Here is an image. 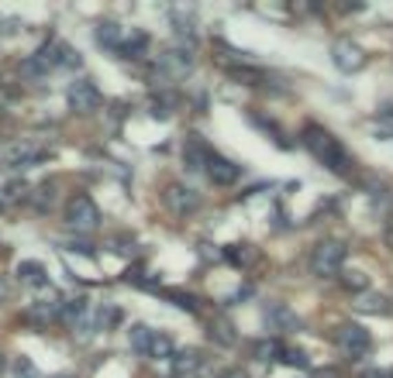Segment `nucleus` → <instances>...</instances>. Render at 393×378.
<instances>
[{
	"label": "nucleus",
	"mask_w": 393,
	"mask_h": 378,
	"mask_svg": "<svg viewBox=\"0 0 393 378\" xmlns=\"http://www.w3.org/2000/svg\"><path fill=\"white\" fill-rule=\"evenodd\" d=\"M83 66V56L76 52V49H69L66 42H59V38H49L32 59H25V73L28 76H45V73H52V69H80Z\"/></svg>",
	"instance_id": "nucleus-1"
},
{
	"label": "nucleus",
	"mask_w": 393,
	"mask_h": 378,
	"mask_svg": "<svg viewBox=\"0 0 393 378\" xmlns=\"http://www.w3.org/2000/svg\"><path fill=\"white\" fill-rule=\"evenodd\" d=\"M304 145H307V152L321 162V165H328L331 172H338V176H345L348 169H352V158H348V152L338 145V138L335 134H328L324 128H317V124H307L304 128Z\"/></svg>",
	"instance_id": "nucleus-2"
},
{
	"label": "nucleus",
	"mask_w": 393,
	"mask_h": 378,
	"mask_svg": "<svg viewBox=\"0 0 393 378\" xmlns=\"http://www.w3.org/2000/svg\"><path fill=\"white\" fill-rule=\"evenodd\" d=\"M345 255H348V248H345L341 241H321V244L311 251V272L321 275V279H331V275L341 272Z\"/></svg>",
	"instance_id": "nucleus-3"
},
{
	"label": "nucleus",
	"mask_w": 393,
	"mask_h": 378,
	"mask_svg": "<svg viewBox=\"0 0 393 378\" xmlns=\"http://www.w3.org/2000/svg\"><path fill=\"white\" fill-rule=\"evenodd\" d=\"M49 158L45 148H35L28 141H8V145H0V165L4 169H35Z\"/></svg>",
	"instance_id": "nucleus-4"
},
{
	"label": "nucleus",
	"mask_w": 393,
	"mask_h": 378,
	"mask_svg": "<svg viewBox=\"0 0 393 378\" xmlns=\"http://www.w3.org/2000/svg\"><path fill=\"white\" fill-rule=\"evenodd\" d=\"M66 224H69L73 231H97V224H100L97 203H93L90 196H73L69 206H66Z\"/></svg>",
	"instance_id": "nucleus-5"
},
{
	"label": "nucleus",
	"mask_w": 393,
	"mask_h": 378,
	"mask_svg": "<svg viewBox=\"0 0 393 378\" xmlns=\"http://www.w3.org/2000/svg\"><path fill=\"white\" fill-rule=\"evenodd\" d=\"M66 97H69V107H73L76 114H93V110L104 104V97H100V90L93 86V80H73Z\"/></svg>",
	"instance_id": "nucleus-6"
},
{
	"label": "nucleus",
	"mask_w": 393,
	"mask_h": 378,
	"mask_svg": "<svg viewBox=\"0 0 393 378\" xmlns=\"http://www.w3.org/2000/svg\"><path fill=\"white\" fill-rule=\"evenodd\" d=\"M335 340H338V347H341L345 354H352V357H359V354H366V351L372 347L369 330L359 327V323H341V327L335 330Z\"/></svg>",
	"instance_id": "nucleus-7"
},
{
	"label": "nucleus",
	"mask_w": 393,
	"mask_h": 378,
	"mask_svg": "<svg viewBox=\"0 0 393 378\" xmlns=\"http://www.w3.org/2000/svg\"><path fill=\"white\" fill-rule=\"evenodd\" d=\"M166 206H169L176 217H186V213H193L196 206H201V193L190 189V186H183V182H169V186H166Z\"/></svg>",
	"instance_id": "nucleus-8"
},
{
	"label": "nucleus",
	"mask_w": 393,
	"mask_h": 378,
	"mask_svg": "<svg viewBox=\"0 0 393 378\" xmlns=\"http://www.w3.org/2000/svg\"><path fill=\"white\" fill-rule=\"evenodd\" d=\"M331 59H335V66H338L341 73H359V69L366 66V52H362L355 42H348V38H338V42L331 45Z\"/></svg>",
	"instance_id": "nucleus-9"
},
{
	"label": "nucleus",
	"mask_w": 393,
	"mask_h": 378,
	"mask_svg": "<svg viewBox=\"0 0 393 378\" xmlns=\"http://www.w3.org/2000/svg\"><path fill=\"white\" fill-rule=\"evenodd\" d=\"M63 309H66V299H63L59 292H52V289H49V296L35 299V303L25 309V316H28V320H35V323H49V320H59V316H63Z\"/></svg>",
	"instance_id": "nucleus-10"
},
{
	"label": "nucleus",
	"mask_w": 393,
	"mask_h": 378,
	"mask_svg": "<svg viewBox=\"0 0 393 378\" xmlns=\"http://www.w3.org/2000/svg\"><path fill=\"white\" fill-rule=\"evenodd\" d=\"M190 69H193L190 49H166V52L159 56V73H166V76H172V80L186 76Z\"/></svg>",
	"instance_id": "nucleus-11"
},
{
	"label": "nucleus",
	"mask_w": 393,
	"mask_h": 378,
	"mask_svg": "<svg viewBox=\"0 0 393 378\" xmlns=\"http://www.w3.org/2000/svg\"><path fill=\"white\" fill-rule=\"evenodd\" d=\"M207 176H211L214 186H235L242 179V165H235L232 158H225V155L214 152L211 162H207Z\"/></svg>",
	"instance_id": "nucleus-12"
},
{
	"label": "nucleus",
	"mask_w": 393,
	"mask_h": 378,
	"mask_svg": "<svg viewBox=\"0 0 393 378\" xmlns=\"http://www.w3.org/2000/svg\"><path fill=\"white\" fill-rule=\"evenodd\" d=\"M211 155H214V152H211V148H207L201 138H190V141L183 145V165H186L190 172H201V169L207 172V162H211Z\"/></svg>",
	"instance_id": "nucleus-13"
},
{
	"label": "nucleus",
	"mask_w": 393,
	"mask_h": 378,
	"mask_svg": "<svg viewBox=\"0 0 393 378\" xmlns=\"http://www.w3.org/2000/svg\"><path fill=\"white\" fill-rule=\"evenodd\" d=\"M266 323H269L273 330H300V316L290 313L287 303H269V306H266Z\"/></svg>",
	"instance_id": "nucleus-14"
},
{
	"label": "nucleus",
	"mask_w": 393,
	"mask_h": 378,
	"mask_svg": "<svg viewBox=\"0 0 393 378\" xmlns=\"http://www.w3.org/2000/svg\"><path fill=\"white\" fill-rule=\"evenodd\" d=\"M169 364H172V371H176V375H193L196 368L204 364V354L196 351V347H186V351H176Z\"/></svg>",
	"instance_id": "nucleus-15"
},
{
	"label": "nucleus",
	"mask_w": 393,
	"mask_h": 378,
	"mask_svg": "<svg viewBox=\"0 0 393 378\" xmlns=\"http://www.w3.org/2000/svg\"><path fill=\"white\" fill-rule=\"evenodd\" d=\"M128 340H131V351H135V354L148 357V354H152V344H155V330H148L145 323H131Z\"/></svg>",
	"instance_id": "nucleus-16"
},
{
	"label": "nucleus",
	"mask_w": 393,
	"mask_h": 378,
	"mask_svg": "<svg viewBox=\"0 0 393 378\" xmlns=\"http://www.w3.org/2000/svg\"><path fill=\"white\" fill-rule=\"evenodd\" d=\"M93 35H97V42H100L104 49H111V52H121V45H124V38H128V35H124L114 21H100Z\"/></svg>",
	"instance_id": "nucleus-17"
},
{
	"label": "nucleus",
	"mask_w": 393,
	"mask_h": 378,
	"mask_svg": "<svg viewBox=\"0 0 393 378\" xmlns=\"http://www.w3.org/2000/svg\"><path fill=\"white\" fill-rule=\"evenodd\" d=\"M14 275H18L25 285H49V275H45L42 261H21Z\"/></svg>",
	"instance_id": "nucleus-18"
},
{
	"label": "nucleus",
	"mask_w": 393,
	"mask_h": 378,
	"mask_svg": "<svg viewBox=\"0 0 393 378\" xmlns=\"http://www.w3.org/2000/svg\"><path fill=\"white\" fill-rule=\"evenodd\" d=\"M145 49H148V35H145V32H131V35L124 38V45H121L117 56H124V59H142Z\"/></svg>",
	"instance_id": "nucleus-19"
},
{
	"label": "nucleus",
	"mask_w": 393,
	"mask_h": 378,
	"mask_svg": "<svg viewBox=\"0 0 393 378\" xmlns=\"http://www.w3.org/2000/svg\"><path fill=\"white\" fill-rule=\"evenodd\" d=\"M172 306H179V309H186V313H196V309H201V306H196V299L190 296V292H179V289H166L162 292Z\"/></svg>",
	"instance_id": "nucleus-20"
},
{
	"label": "nucleus",
	"mask_w": 393,
	"mask_h": 378,
	"mask_svg": "<svg viewBox=\"0 0 393 378\" xmlns=\"http://www.w3.org/2000/svg\"><path fill=\"white\" fill-rule=\"evenodd\" d=\"M280 354H287V347H283L280 340H259V344H256V357H259V361H276Z\"/></svg>",
	"instance_id": "nucleus-21"
},
{
	"label": "nucleus",
	"mask_w": 393,
	"mask_h": 378,
	"mask_svg": "<svg viewBox=\"0 0 393 378\" xmlns=\"http://www.w3.org/2000/svg\"><path fill=\"white\" fill-rule=\"evenodd\" d=\"M225 258H228L232 265H249V261L256 258V251H249V244H232V248L225 251Z\"/></svg>",
	"instance_id": "nucleus-22"
},
{
	"label": "nucleus",
	"mask_w": 393,
	"mask_h": 378,
	"mask_svg": "<svg viewBox=\"0 0 393 378\" xmlns=\"http://www.w3.org/2000/svg\"><path fill=\"white\" fill-rule=\"evenodd\" d=\"M355 306H359L362 313H386V299H383V296H362Z\"/></svg>",
	"instance_id": "nucleus-23"
},
{
	"label": "nucleus",
	"mask_w": 393,
	"mask_h": 378,
	"mask_svg": "<svg viewBox=\"0 0 393 378\" xmlns=\"http://www.w3.org/2000/svg\"><path fill=\"white\" fill-rule=\"evenodd\" d=\"M211 337H218L221 344H235V333H232V323L228 320H214L211 323Z\"/></svg>",
	"instance_id": "nucleus-24"
},
{
	"label": "nucleus",
	"mask_w": 393,
	"mask_h": 378,
	"mask_svg": "<svg viewBox=\"0 0 393 378\" xmlns=\"http://www.w3.org/2000/svg\"><path fill=\"white\" fill-rule=\"evenodd\" d=\"M14 378H42V371L35 368L32 357H18V364H14Z\"/></svg>",
	"instance_id": "nucleus-25"
},
{
	"label": "nucleus",
	"mask_w": 393,
	"mask_h": 378,
	"mask_svg": "<svg viewBox=\"0 0 393 378\" xmlns=\"http://www.w3.org/2000/svg\"><path fill=\"white\" fill-rule=\"evenodd\" d=\"M341 282H345V289H355V292H362V289L369 285V279H366L362 272H345V279H341Z\"/></svg>",
	"instance_id": "nucleus-26"
},
{
	"label": "nucleus",
	"mask_w": 393,
	"mask_h": 378,
	"mask_svg": "<svg viewBox=\"0 0 393 378\" xmlns=\"http://www.w3.org/2000/svg\"><path fill=\"white\" fill-rule=\"evenodd\" d=\"M66 251L83 255V258H93V244H90V241H66Z\"/></svg>",
	"instance_id": "nucleus-27"
},
{
	"label": "nucleus",
	"mask_w": 393,
	"mask_h": 378,
	"mask_svg": "<svg viewBox=\"0 0 393 378\" xmlns=\"http://www.w3.org/2000/svg\"><path fill=\"white\" fill-rule=\"evenodd\" d=\"M148 114L159 117V121H166V117H169V100H152V104H148Z\"/></svg>",
	"instance_id": "nucleus-28"
},
{
	"label": "nucleus",
	"mask_w": 393,
	"mask_h": 378,
	"mask_svg": "<svg viewBox=\"0 0 393 378\" xmlns=\"http://www.w3.org/2000/svg\"><path fill=\"white\" fill-rule=\"evenodd\" d=\"M38 193H42V196H35V206H38V210L52 206V200H56V189H52V186H42Z\"/></svg>",
	"instance_id": "nucleus-29"
},
{
	"label": "nucleus",
	"mask_w": 393,
	"mask_h": 378,
	"mask_svg": "<svg viewBox=\"0 0 393 378\" xmlns=\"http://www.w3.org/2000/svg\"><path fill=\"white\" fill-rule=\"evenodd\" d=\"M283 361H287V364H297V368H307V357H304L300 351H287Z\"/></svg>",
	"instance_id": "nucleus-30"
},
{
	"label": "nucleus",
	"mask_w": 393,
	"mask_h": 378,
	"mask_svg": "<svg viewBox=\"0 0 393 378\" xmlns=\"http://www.w3.org/2000/svg\"><path fill=\"white\" fill-rule=\"evenodd\" d=\"M25 189H28L25 182H11V186L4 189V196H8V200H18V196H25Z\"/></svg>",
	"instance_id": "nucleus-31"
},
{
	"label": "nucleus",
	"mask_w": 393,
	"mask_h": 378,
	"mask_svg": "<svg viewBox=\"0 0 393 378\" xmlns=\"http://www.w3.org/2000/svg\"><path fill=\"white\" fill-rule=\"evenodd\" d=\"M225 378H245V375H242V371H228Z\"/></svg>",
	"instance_id": "nucleus-32"
},
{
	"label": "nucleus",
	"mask_w": 393,
	"mask_h": 378,
	"mask_svg": "<svg viewBox=\"0 0 393 378\" xmlns=\"http://www.w3.org/2000/svg\"><path fill=\"white\" fill-rule=\"evenodd\" d=\"M0 371H4V354H0Z\"/></svg>",
	"instance_id": "nucleus-33"
}]
</instances>
